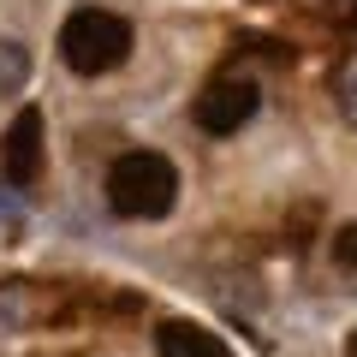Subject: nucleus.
I'll return each mask as SVG.
<instances>
[{"instance_id":"obj_4","label":"nucleus","mask_w":357,"mask_h":357,"mask_svg":"<svg viewBox=\"0 0 357 357\" xmlns=\"http://www.w3.org/2000/svg\"><path fill=\"white\" fill-rule=\"evenodd\" d=\"M0 173H6V185H36L42 173V107H18L13 126H6V137H0Z\"/></svg>"},{"instance_id":"obj_2","label":"nucleus","mask_w":357,"mask_h":357,"mask_svg":"<svg viewBox=\"0 0 357 357\" xmlns=\"http://www.w3.org/2000/svg\"><path fill=\"white\" fill-rule=\"evenodd\" d=\"M131 54V24L119 13H102V6H84V13L66 18L60 30V60L84 77H102L114 66H126Z\"/></svg>"},{"instance_id":"obj_9","label":"nucleus","mask_w":357,"mask_h":357,"mask_svg":"<svg viewBox=\"0 0 357 357\" xmlns=\"http://www.w3.org/2000/svg\"><path fill=\"white\" fill-rule=\"evenodd\" d=\"M333 262H340L345 274H357V220H345V227L333 232Z\"/></svg>"},{"instance_id":"obj_10","label":"nucleus","mask_w":357,"mask_h":357,"mask_svg":"<svg viewBox=\"0 0 357 357\" xmlns=\"http://www.w3.org/2000/svg\"><path fill=\"white\" fill-rule=\"evenodd\" d=\"M60 357H72V351H60Z\"/></svg>"},{"instance_id":"obj_6","label":"nucleus","mask_w":357,"mask_h":357,"mask_svg":"<svg viewBox=\"0 0 357 357\" xmlns=\"http://www.w3.org/2000/svg\"><path fill=\"white\" fill-rule=\"evenodd\" d=\"M24 84H30V48L18 36H0V96H13Z\"/></svg>"},{"instance_id":"obj_5","label":"nucleus","mask_w":357,"mask_h":357,"mask_svg":"<svg viewBox=\"0 0 357 357\" xmlns=\"http://www.w3.org/2000/svg\"><path fill=\"white\" fill-rule=\"evenodd\" d=\"M155 351L161 357H232L227 340H220L215 328H203V321H161Z\"/></svg>"},{"instance_id":"obj_7","label":"nucleus","mask_w":357,"mask_h":357,"mask_svg":"<svg viewBox=\"0 0 357 357\" xmlns=\"http://www.w3.org/2000/svg\"><path fill=\"white\" fill-rule=\"evenodd\" d=\"M333 107H340V114L357 126V54H345L340 72H333Z\"/></svg>"},{"instance_id":"obj_1","label":"nucleus","mask_w":357,"mask_h":357,"mask_svg":"<svg viewBox=\"0 0 357 357\" xmlns=\"http://www.w3.org/2000/svg\"><path fill=\"white\" fill-rule=\"evenodd\" d=\"M173 197H178V173L155 149H131L107 167V203L126 220H161L173 208Z\"/></svg>"},{"instance_id":"obj_8","label":"nucleus","mask_w":357,"mask_h":357,"mask_svg":"<svg viewBox=\"0 0 357 357\" xmlns=\"http://www.w3.org/2000/svg\"><path fill=\"white\" fill-rule=\"evenodd\" d=\"M18 227H24V197L18 185H0V238H18Z\"/></svg>"},{"instance_id":"obj_3","label":"nucleus","mask_w":357,"mask_h":357,"mask_svg":"<svg viewBox=\"0 0 357 357\" xmlns=\"http://www.w3.org/2000/svg\"><path fill=\"white\" fill-rule=\"evenodd\" d=\"M256 102H262V89H256V77H238V72H227V77H215V84L197 96V126L208 131V137H232L238 126H250L256 119Z\"/></svg>"}]
</instances>
